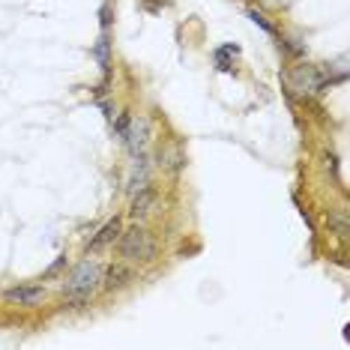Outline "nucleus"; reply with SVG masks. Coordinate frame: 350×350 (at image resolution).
I'll list each match as a JSON object with an SVG mask.
<instances>
[{
	"instance_id": "obj_11",
	"label": "nucleus",
	"mask_w": 350,
	"mask_h": 350,
	"mask_svg": "<svg viewBox=\"0 0 350 350\" xmlns=\"http://www.w3.org/2000/svg\"><path fill=\"white\" fill-rule=\"evenodd\" d=\"M240 54V45H221V49H216V54H213V60H216L219 72H230V57H237Z\"/></svg>"
},
{
	"instance_id": "obj_6",
	"label": "nucleus",
	"mask_w": 350,
	"mask_h": 350,
	"mask_svg": "<svg viewBox=\"0 0 350 350\" xmlns=\"http://www.w3.org/2000/svg\"><path fill=\"white\" fill-rule=\"evenodd\" d=\"M3 297H6V302H18V306L33 308L45 299V288L42 284H15V288L3 291Z\"/></svg>"
},
{
	"instance_id": "obj_4",
	"label": "nucleus",
	"mask_w": 350,
	"mask_h": 350,
	"mask_svg": "<svg viewBox=\"0 0 350 350\" xmlns=\"http://www.w3.org/2000/svg\"><path fill=\"white\" fill-rule=\"evenodd\" d=\"M132 282H135V273L126 260H117V264H108L102 269V288L105 291H123V288H129Z\"/></svg>"
},
{
	"instance_id": "obj_5",
	"label": "nucleus",
	"mask_w": 350,
	"mask_h": 350,
	"mask_svg": "<svg viewBox=\"0 0 350 350\" xmlns=\"http://www.w3.org/2000/svg\"><path fill=\"white\" fill-rule=\"evenodd\" d=\"M323 81H326V75L317 66H312V63H302V66L293 69V84L302 93H321Z\"/></svg>"
},
{
	"instance_id": "obj_2",
	"label": "nucleus",
	"mask_w": 350,
	"mask_h": 350,
	"mask_svg": "<svg viewBox=\"0 0 350 350\" xmlns=\"http://www.w3.org/2000/svg\"><path fill=\"white\" fill-rule=\"evenodd\" d=\"M102 267L99 260H93V258H84V260H78V264L72 267V273H69L66 278H63V284H60V291L66 293V297H72L78 302H87L102 288Z\"/></svg>"
},
{
	"instance_id": "obj_1",
	"label": "nucleus",
	"mask_w": 350,
	"mask_h": 350,
	"mask_svg": "<svg viewBox=\"0 0 350 350\" xmlns=\"http://www.w3.org/2000/svg\"><path fill=\"white\" fill-rule=\"evenodd\" d=\"M117 252L126 264H153L159 254V243L144 225H132L129 230H120Z\"/></svg>"
},
{
	"instance_id": "obj_9",
	"label": "nucleus",
	"mask_w": 350,
	"mask_h": 350,
	"mask_svg": "<svg viewBox=\"0 0 350 350\" xmlns=\"http://www.w3.org/2000/svg\"><path fill=\"white\" fill-rule=\"evenodd\" d=\"M120 230H123V221L120 219H108L105 225H102V230L96 237H93L90 243H87V252H102V249H108V245H114V240L120 237Z\"/></svg>"
},
{
	"instance_id": "obj_15",
	"label": "nucleus",
	"mask_w": 350,
	"mask_h": 350,
	"mask_svg": "<svg viewBox=\"0 0 350 350\" xmlns=\"http://www.w3.org/2000/svg\"><path fill=\"white\" fill-rule=\"evenodd\" d=\"M102 30H111V3L102 6Z\"/></svg>"
},
{
	"instance_id": "obj_14",
	"label": "nucleus",
	"mask_w": 350,
	"mask_h": 350,
	"mask_svg": "<svg viewBox=\"0 0 350 350\" xmlns=\"http://www.w3.org/2000/svg\"><path fill=\"white\" fill-rule=\"evenodd\" d=\"M66 264H69V258H66V254H57V260H54V264H51L49 269H45L42 278H57V275L63 273V267H66Z\"/></svg>"
},
{
	"instance_id": "obj_13",
	"label": "nucleus",
	"mask_w": 350,
	"mask_h": 350,
	"mask_svg": "<svg viewBox=\"0 0 350 350\" xmlns=\"http://www.w3.org/2000/svg\"><path fill=\"white\" fill-rule=\"evenodd\" d=\"M249 18H252V21H254V25H258L260 30H264V33L275 36V27H273V25H269V21H267V15H264V12H258V10H249Z\"/></svg>"
},
{
	"instance_id": "obj_3",
	"label": "nucleus",
	"mask_w": 350,
	"mask_h": 350,
	"mask_svg": "<svg viewBox=\"0 0 350 350\" xmlns=\"http://www.w3.org/2000/svg\"><path fill=\"white\" fill-rule=\"evenodd\" d=\"M150 138H153V126H150L147 117H138V120L129 123V132L123 135V144H126V150H129L132 156H138V153H144L147 150Z\"/></svg>"
},
{
	"instance_id": "obj_7",
	"label": "nucleus",
	"mask_w": 350,
	"mask_h": 350,
	"mask_svg": "<svg viewBox=\"0 0 350 350\" xmlns=\"http://www.w3.org/2000/svg\"><path fill=\"white\" fill-rule=\"evenodd\" d=\"M159 201V192L153 186H144V189H138V192L132 195V206H129V216L132 219H147L150 213H153V206Z\"/></svg>"
},
{
	"instance_id": "obj_10",
	"label": "nucleus",
	"mask_w": 350,
	"mask_h": 350,
	"mask_svg": "<svg viewBox=\"0 0 350 350\" xmlns=\"http://www.w3.org/2000/svg\"><path fill=\"white\" fill-rule=\"evenodd\" d=\"M93 60L102 66V72H111V33L108 30H102V36L96 39V45H93Z\"/></svg>"
},
{
	"instance_id": "obj_8",
	"label": "nucleus",
	"mask_w": 350,
	"mask_h": 350,
	"mask_svg": "<svg viewBox=\"0 0 350 350\" xmlns=\"http://www.w3.org/2000/svg\"><path fill=\"white\" fill-rule=\"evenodd\" d=\"M144 186H150V162L144 153H138L132 156V171H129V180H126V189H129V195H135Z\"/></svg>"
},
{
	"instance_id": "obj_16",
	"label": "nucleus",
	"mask_w": 350,
	"mask_h": 350,
	"mask_svg": "<svg viewBox=\"0 0 350 350\" xmlns=\"http://www.w3.org/2000/svg\"><path fill=\"white\" fill-rule=\"evenodd\" d=\"M99 108H102V114H105V120H114V108H111L108 102H99Z\"/></svg>"
},
{
	"instance_id": "obj_12",
	"label": "nucleus",
	"mask_w": 350,
	"mask_h": 350,
	"mask_svg": "<svg viewBox=\"0 0 350 350\" xmlns=\"http://www.w3.org/2000/svg\"><path fill=\"white\" fill-rule=\"evenodd\" d=\"M111 123H114V135H117V138H120V141H123V135H126V132H129L132 114H129V111H120V114H114V120H111Z\"/></svg>"
}]
</instances>
